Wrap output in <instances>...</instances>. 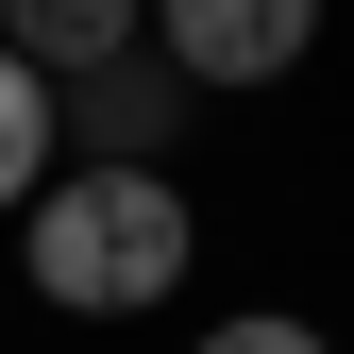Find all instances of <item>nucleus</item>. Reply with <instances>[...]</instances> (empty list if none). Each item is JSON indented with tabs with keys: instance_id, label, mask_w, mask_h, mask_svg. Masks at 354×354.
Segmentation results:
<instances>
[{
	"instance_id": "f257e3e1",
	"label": "nucleus",
	"mask_w": 354,
	"mask_h": 354,
	"mask_svg": "<svg viewBox=\"0 0 354 354\" xmlns=\"http://www.w3.org/2000/svg\"><path fill=\"white\" fill-rule=\"evenodd\" d=\"M34 253V304H68V321H136V304L186 287V186L169 169H51L17 219Z\"/></svg>"
},
{
	"instance_id": "f03ea898",
	"label": "nucleus",
	"mask_w": 354,
	"mask_h": 354,
	"mask_svg": "<svg viewBox=\"0 0 354 354\" xmlns=\"http://www.w3.org/2000/svg\"><path fill=\"white\" fill-rule=\"evenodd\" d=\"M304 34H321V0H152V51L186 68L203 102H219V84H287Z\"/></svg>"
},
{
	"instance_id": "7ed1b4c3",
	"label": "nucleus",
	"mask_w": 354,
	"mask_h": 354,
	"mask_svg": "<svg viewBox=\"0 0 354 354\" xmlns=\"http://www.w3.org/2000/svg\"><path fill=\"white\" fill-rule=\"evenodd\" d=\"M186 102H203V84L169 68V51H118V68L68 84V136H84V169H152L169 136H186Z\"/></svg>"
},
{
	"instance_id": "20e7f679",
	"label": "nucleus",
	"mask_w": 354,
	"mask_h": 354,
	"mask_svg": "<svg viewBox=\"0 0 354 354\" xmlns=\"http://www.w3.org/2000/svg\"><path fill=\"white\" fill-rule=\"evenodd\" d=\"M0 51H17V68L51 84V102H68L84 68H118V51H152V0H0Z\"/></svg>"
},
{
	"instance_id": "39448f33",
	"label": "nucleus",
	"mask_w": 354,
	"mask_h": 354,
	"mask_svg": "<svg viewBox=\"0 0 354 354\" xmlns=\"http://www.w3.org/2000/svg\"><path fill=\"white\" fill-rule=\"evenodd\" d=\"M51 169H68V102L0 51V219H34V186H51Z\"/></svg>"
},
{
	"instance_id": "423d86ee",
	"label": "nucleus",
	"mask_w": 354,
	"mask_h": 354,
	"mask_svg": "<svg viewBox=\"0 0 354 354\" xmlns=\"http://www.w3.org/2000/svg\"><path fill=\"white\" fill-rule=\"evenodd\" d=\"M203 354H321V337H304V321H219Z\"/></svg>"
}]
</instances>
